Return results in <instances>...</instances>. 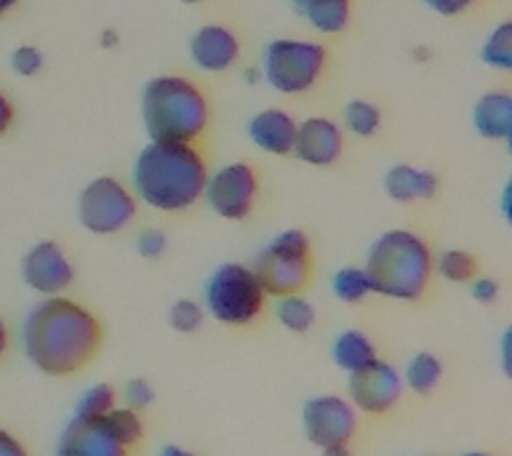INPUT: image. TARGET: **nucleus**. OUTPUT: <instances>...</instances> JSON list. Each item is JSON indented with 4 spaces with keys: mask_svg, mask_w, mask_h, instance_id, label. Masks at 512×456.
I'll return each mask as SVG.
<instances>
[{
    "mask_svg": "<svg viewBox=\"0 0 512 456\" xmlns=\"http://www.w3.org/2000/svg\"><path fill=\"white\" fill-rule=\"evenodd\" d=\"M16 123V107L6 91H0V136H6Z\"/></svg>",
    "mask_w": 512,
    "mask_h": 456,
    "instance_id": "nucleus-35",
    "label": "nucleus"
},
{
    "mask_svg": "<svg viewBox=\"0 0 512 456\" xmlns=\"http://www.w3.org/2000/svg\"><path fill=\"white\" fill-rule=\"evenodd\" d=\"M254 272L267 296L302 294L312 280V246L302 230H283L270 240L254 264Z\"/></svg>",
    "mask_w": 512,
    "mask_h": 456,
    "instance_id": "nucleus-7",
    "label": "nucleus"
},
{
    "mask_svg": "<svg viewBox=\"0 0 512 456\" xmlns=\"http://www.w3.org/2000/svg\"><path fill=\"white\" fill-rule=\"evenodd\" d=\"M160 456H195V454H190V451H184V448L179 446H166L163 451H160Z\"/></svg>",
    "mask_w": 512,
    "mask_h": 456,
    "instance_id": "nucleus-40",
    "label": "nucleus"
},
{
    "mask_svg": "<svg viewBox=\"0 0 512 456\" xmlns=\"http://www.w3.org/2000/svg\"><path fill=\"white\" fill-rule=\"evenodd\" d=\"M123 398H126L128 408L142 411V408H147L152 400H155V390H152L150 382H144V379H131V382H126Z\"/></svg>",
    "mask_w": 512,
    "mask_h": 456,
    "instance_id": "nucleus-32",
    "label": "nucleus"
},
{
    "mask_svg": "<svg viewBox=\"0 0 512 456\" xmlns=\"http://www.w3.org/2000/svg\"><path fill=\"white\" fill-rule=\"evenodd\" d=\"M267 294L256 278L254 267L219 264L206 283V310L222 326H248L262 315Z\"/></svg>",
    "mask_w": 512,
    "mask_h": 456,
    "instance_id": "nucleus-6",
    "label": "nucleus"
},
{
    "mask_svg": "<svg viewBox=\"0 0 512 456\" xmlns=\"http://www.w3.org/2000/svg\"><path fill=\"white\" fill-rule=\"evenodd\" d=\"M6 347H8V328L6 323H3V318H0V355L6 352Z\"/></svg>",
    "mask_w": 512,
    "mask_h": 456,
    "instance_id": "nucleus-42",
    "label": "nucleus"
},
{
    "mask_svg": "<svg viewBox=\"0 0 512 456\" xmlns=\"http://www.w3.org/2000/svg\"><path fill=\"white\" fill-rule=\"evenodd\" d=\"M99 43H102V48H115L120 43L118 32H115V30H104L102 35H99Z\"/></svg>",
    "mask_w": 512,
    "mask_h": 456,
    "instance_id": "nucleus-37",
    "label": "nucleus"
},
{
    "mask_svg": "<svg viewBox=\"0 0 512 456\" xmlns=\"http://www.w3.org/2000/svg\"><path fill=\"white\" fill-rule=\"evenodd\" d=\"M291 3H296V8L302 6V3H307V0H291Z\"/></svg>",
    "mask_w": 512,
    "mask_h": 456,
    "instance_id": "nucleus-46",
    "label": "nucleus"
},
{
    "mask_svg": "<svg viewBox=\"0 0 512 456\" xmlns=\"http://www.w3.org/2000/svg\"><path fill=\"white\" fill-rule=\"evenodd\" d=\"M366 275L374 294L416 302L427 294L435 275V254L427 240L414 230H387L371 243L366 256Z\"/></svg>",
    "mask_w": 512,
    "mask_h": 456,
    "instance_id": "nucleus-3",
    "label": "nucleus"
},
{
    "mask_svg": "<svg viewBox=\"0 0 512 456\" xmlns=\"http://www.w3.org/2000/svg\"><path fill=\"white\" fill-rule=\"evenodd\" d=\"M43 64H46V56H43V51L35 46H19L14 48V54H11V70H14L19 78H35V75L43 70Z\"/></svg>",
    "mask_w": 512,
    "mask_h": 456,
    "instance_id": "nucleus-30",
    "label": "nucleus"
},
{
    "mask_svg": "<svg viewBox=\"0 0 512 456\" xmlns=\"http://www.w3.org/2000/svg\"><path fill=\"white\" fill-rule=\"evenodd\" d=\"M331 288H334L336 299L344 304H358L374 294L371 280H368L363 267H342V270H336Z\"/></svg>",
    "mask_w": 512,
    "mask_h": 456,
    "instance_id": "nucleus-26",
    "label": "nucleus"
},
{
    "mask_svg": "<svg viewBox=\"0 0 512 456\" xmlns=\"http://www.w3.org/2000/svg\"><path fill=\"white\" fill-rule=\"evenodd\" d=\"M190 59L203 72H227L240 59L238 32L219 22L203 24L192 32Z\"/></svg>",
    "mask_w": 512,
    "mask_h": 456,
    "instance_id": "nucleus-14",
    "label": "nucleus"
},
{
    "mask_svg": "<svg viewBox=\"0 0 512 456\" xmlns=\"http://www.w3.org/2000/svg\"><path fill=\"white\" fill-rule=\"evenodd\" d=\"M331 358H334V363L342 368V371L352 374V371H360V368H366L368 363H374L376 347L363 331L350 328V331H342V334L334 339Z\"/></svg>",
    "mask_w": 512,
    "mask_h": 456,
    "instance_id": "nucleus-20",
    "label": "nucleus"
},
{
    "mask_svg": "<svg viewBox=\"0 0 512 456\" xmlns=\"http://www.w3.org/2000/svg\"><path fill=\"white\" fill-rule=\"evenodd\" d=\"M275 315H278L280 326L288 328L291 334H307L315 326V307L302 294L280 296L275 304Z\"/></svg>",
    "mask_w": 512,
    "mask_h": 456,
    "instance_id": "nucleus-23",
    "label": "nucleus"
},
{
    "mask_svg": "<svg viewBox=\"0 0 512 456\" xmlns=\"http://www.w3.org/2000/svg\"><path fill=\"white\" fill-rule=\"evenodd\" d=\"M328 70L326 43L307 38H275L264 48V80L278 94L302 96L318 86Z\"/></svg>",
    "mask_w": 512,
    "mask_h": 456,
    "instance_id": "nucleus-5",
    "label": "nucleus"
},
{
    "mask_svg": "<svg viewBox=\"0 0 512 456\" xmlns=\"http://www.w3.org/2000/svg\"><path fill=\"white\" fill-rule=\"evenodd\" d=\"M102 422L107 424V430H110L126 448L136 446L144 435V424L142 419H139V411H134V408H128V406L126 408L115 406L110 414L102 416Z\"/></svg>",
    "mask_w": 512,
    "mask_h": 456,
    "instance_id": "nucleus-27",
    "label": "nucleus"
},
{
    "mask_svg": "<svg viewBox=\"0 0 512 456\" xmlns=\"http://www.w3.org/2000/svg\"><path fill=\"white\" fill-rule=\"evenodd\" d=\"M259 190H262V179L254 163L232 160L214 171V176L208 174L203 195L208 198V206L214 208V214L227 222H246L248 216L254 214Z\"/></svg>",
    "mask_w": 512,
    "mask_h": 456,
    "instance_id": "nucleus-9",
    "label": "nucleus"
},
{
    "mask_svg": "<svg viewBox=\"0 0 512 456\" xmlns=\"http://www.w3.org/2000/svg\"><path fill=\"white\" fill-rule=\"evenodd\" d=\"M131 182L136 200L160 214H182L206 192V155L190 142H150L136 155Z\"/></svg>",
    "mask_w": 512,
    "mask_h": 456,
    "instance_id": "nucleus-2",
    "label": "nucleus"
},
{
    "mask_svg": "<svg viewBox=\"0 0 512 456\" xmlns=\"http://www.w3.org/2000/svg\"><path fill=\"white\" fill-rule=\"evenodd\" d=\"M470 291L478 304H494L499 299V283L494 278H475Z\"/></svg>",
    "mask_w": 512,
    "mask_h": 456,
    "instance_id": "nucleus-34",
    "label": "nucleus"
},
{
    "mask_svg": "<svg viewBox=\"0 0 512 456\" xmlns=\"http://www.w3.org/2000/svg\"><path fill=\"white\" fill-rule=\"evenodd\" d=\"M203 318H206V310L192 299H179L171 304V312H168V320L179 334H195L203 326Z\"/></svg>",
    "mask_w": 512,
    "mask_h": 456,
    "instance_id": "nucleus-29",
    "label": "nucleus"
},
{
    "mask_svg": "<svg viewBox=\"0 0 512 456\" xmlns=\"http://www.w3.org/2000/svg\"><path fill=\"white\" fill-rule=\"evenodd\" d=\"M296 158L315 168L336 166L344 155V131L328 115H310L296 126L294 152Z\"/></svg>",
    "mask_w": 512,
    "mask_h": 456,
    "instance_id": "nucleus-13",
    "label": "nucleus"
},
{
    "mask_svg": "<svg viewBox=\"0 0 512 456\" xmlns=\"http://www.w3.org/2000/svg\"><path fill=\"white\" fill-rule=\"evenodd\" d=\"M142 120L150 142L198 144L211 123V102L195 80L155 75L142 88Z\"/></svg>",
    "mask_w": 512,
    "mask_h": 456,
    "instance_id": "nucleus-4",
    "label": "nucleus"
},
{
    "mask_svg": "<svg viewBox=\"0 0 512 456\" xmlns=\"http://www.w3.org/2000/svg\"><path fill=\"white\" fill-rule=\"evenodd\" d=\"M323 454L320 456H352L350 446H331V448H320Z\"/></svg>",
    "mask_w": 512,
    "mask_h": 456,
    "instance_id": "nucleus-38",
    "label": "nucleus"
},
{
    "mask_svg": "<svg viewBox=\"0 0 512 456\" xmlns=\"http://www.w3.org/2000/svg\"><path fill=\"white\" fill-rule=\"evenodd\" d=\"M440 179L430 168L411 166V163H395L384 174V192L387 198L403 206L419 203V200H432L438 195Z\"/></svg>",
    "mask_w": 512,
    "mask_h": 456,
    "instance_id": "nucleus-17",
    "label": "nucleus"
},
{
    "mask_svg": "<svg viewBox=\"0 0 512 456\" xmlns=\"http://www.w3.org/2000/svg\"><path fill=\"white\" fill-rule=\"evenodd\" d=\"M0 456H30V454H27V448H24L22 443L11 435V432L0 427Z\"/></svg>",
    "mask_w": 512,
    "mask_h": 456,
    "instance_id": "nucleus-36",
    "label": "nucleus"
},
{
    "mask_svg": "<svg viewBox=\"0 0 512 456\" xmlns=\"http://www.w3.org/2000/svg\"><path fill=\"white\" fill-rule=\"evenodd\" d=\"M344 128L355 136H363V139H371V136L379 134L382 128V110L379 104L368 102V99H352L344 107Z\"/></svg>",
    "mask_w": 512,
    "mask_h": 456,
    "instance_id": "nucleus-24",
    "label": "nucleus"
},
{
    "mask_svg": "<svg viewBox=\"0 0 512 456\" xmlns=\"http://www.w3.org/2000/svg\"><path fill=\"white\" fill-rule=\"evenodd\" d=\"M299 14L320 35H339L352 19V0H307L299 6Z\"/></svg>",
    "mask_w": 512,
    "mask_h": 456,
    "instance_id": "nucleus-19",
    "label": "nucleus"
},
{
    "mask_svg": "<svg viewBox=\"0 0 512 456\" xmlns=\"http://www.w3.org/2000/svg\"><path fill=\"white\" fill-rule=\"evenodd\" d=\"M296 126L299 123H296L291 112L280 110V107H267V110L256 112L254 118L248 120L246 134L256 150L286 158V155L294 152Z\"/></svg>",
    "mask_w": 512,
    "mask_h": 456,
    "instance_id": "nucleus-16",
    "label": "nucleus"
},
{
    "mask_svg": "<svg viewBox=\"0 0 512 456\" xmlns=\"http://www.w3.org/2000/svg\"><path fill=\"white\" fill-rule=\"evenodd\" d=\"M435 272L448 283H472L478 278V259L462 248H448L435 259Z\"/></svg>",
    "mask_w": 512,
    "mask_h": 456,
    "instance_id": "nucleus-25",
    "label": "nucleus"
},
{
    "mask_svg": "<svg viewBox=\"0 0 512 456\" xmlns=\"http://www.w3.org/2000/svg\"><path fill=\"white\" fill-rule=\"evenodd\" d=\"M166 232L155 230V227H147V230L139 232V238H136V251L144 259H158V256L166 254Z\"/></svg>",
    "mask_w": 512,
    "mask_h": 456,
    "instance_id": "nucleus-31",
    "label": "nucleus"
},
{
    "mask_svg": "<svg viewBox=\"0 0 512 456\" xmlns=\"http://www.w3.org/2000/svg\"><path fill=\"white\" fill-rule=\"evenodd\" d=\"M424 6L432 8L438 16H446V19H454V16L470 14L472 8L480 6L483 0H422Z\"/></svg>",
    "mask_w": 512,
    "mask_h": 456,
    "instance_id": "nucleus-33",
    "label": "nucleus"
},
{
    "mask_svg": "<svg viewBox=\"0 0 512 456\" xmlns=\"http://www.w3.org/2000/svg\"><path fill=\"white\" fill-rule=\"evenodd\" d=\"M443 379V363L438 355L432 352H416L414 358L408 360L406 366V384L408 390H414L416 395H430Z\"/></svg>",
    "mask_w": 512,
    "mask_h": 456,
    "instance_id": "nucleus-22",
    "label": "nucleus"
},
{
    "mask_svg": "<svg viewBox=\"0 0 512 456\" xmlns=\"http://www.w3.org/2000/svg\"><path fill=\"white\" fill-rule=\"evenodd\" d=\"M56 456H128V448L120 443L102 419H75L64 427Z\"/></svg>",
    "mask_w": 512,
    "mask_h": 456,
    "instance_id": "nucleus-15",
    "label": "nucleus"
},
{
    "mask_svg": "<svg viewBox=\"0 0 512 456\" xmlns=\"http://www.w3.org/2000/svg\"><path fill=\"white\" fill-rule=\"evenodd\" d=\"M464 456H491V454H483V451H470V454H464Z\"/></svg>",
    "mask_w": 512,
    "mask_h": 456,
    "instance_id": "nucleus-45",
    "label": "nucleus"
},
{
    "mask_svg": "<svg viewBox=\"0 0 512 456\" xmlns=\"http://www.w3.org/2000/svg\"><path fill=\"white\" fill-rule=\"evenodd\" d=\"M112 408H115V390L110 384H94L78 400L75 419H102L104 414H110Z\"/></svg>",
    "mask_w": 512,
    "mask_h": 456,
    "instance_id": "nucleus-28",
    "label": "nucleus"
},
{
    "mask_svg": "<svg viewBox=\"0 0 512 456\" xmlns=\"http://www.w3.org/2000/svg\"><path fill=\"white\" fill-rule=\"evenodd\" d=\"M24 352L48 376H75L96 360L104 344V328L83 304L48 296L24 320Z\"/></svg>",
    "mask_w": 512,
    "mask_h": 456,
    "instance_id": "nucleus-1",
    "label": "nucleus"
},
{
    "mask_svg": "<svg viewBox=\"0 0 512 456\" xmlns=\"http://www.w3.org/2000/svg\"><path fill=\"white\" fill-rule=\"evenodd\" d=\"M179 3H184V6H198V3H203V0H179Z\"/></svg>",
    "mask_w": 512,
    "mask_h": 456,
    "instance_id": "nucleus-44",
    "label": "nucleus"
},
{
    "mask_svg": "<svg viewBox=\"0 0 512 456\" xmlns=\"http://www.w3.org/2000/svg\"><path fill=\"white\" fill-rule=\"evenodd\" d=\"M502 358H504V371L510 374V334H504L502 342Z\"/></svg>",
    "mask_w": 512,
    "mask_h": 456,
    "instance_id": "nucleus-39",
    "label": "nucleus"
},
{
    "mask_svg": "<svg viewBox=\"0 0 512 456\" xmlns=\"http://www.w3.org/2000/svg\"><path fill=\"white\" fill-rule=\"evenodd\" d=\"M302 424L312 446H350L352 435L358 430V411L350 400L339 395H318L304 403Z\"/></svg>",
    "mask_w": 512,
    "mask_h": 456,
    "instance_id": "nucleus-10",
    "label": "nucleus"
},
{
    "mask_svg": "<svg viewBox=\"0 0 512 456\" xmlns=\"http://www.w3.org/2000/svg\"><path fill=\"white\" fill-rule=\"evenodd\" d=\"M22 278L38 294L62 296L75 280V267L56 240H40L24 254Z\"/></svg>",
    "mask_w": 512,
    "mask_h": 456,
    "instance_id": "nucleus-12",
    "label": "nucleus"
},
{
    "mask_svg": "<svg viewBox=\"0 0 512 456\" xmlns=\"http://www.w3.org/2000/svg\"><path fill=\"white\" fill-rule=\"evenodd\" d=\"M472 126L486 142H507L512 136V94L494 88L480 96L472 107Z\"/></svg>",
    "mask_w": 512,
    "mask_h": 456,
    "instance_id": "nucleus-18",
    "label": "nucleus"
},
{
    "mask_svg": "<svg viewBox=\"0 0 512 456\" xmlns=\"http://www.w3.org/2000/svg\"><path fill=\"white\" fill-rule=\"evenodd\" d=\"M16 6H19V0H0V19L11 14Z\"/></svg>",
    "mask_w": 512,
    "mask_h": 456,
    "instance_id": "nucleus-41",
    "label": "nucleus"
},
{
    "mask_svg": "<svg viewBox=\"0 0 512 456\" xmlns=\"http://www.w3.org/2000/svg\"><path fill=\"white\" fill-rule=\"evenodd\" d=\"M414 59H416V62H427V59H430V51H427L424 46H416L414 48Z\"/></svg>",
    "mask_w": 512,
    "mask_h": 456,
    "instance_id": "nucleus-43",
    "label": "nucleus"
},
{
    "mask_svg": "<svg viewBox=\"0 0 512 456\" xmlns=\"http://www.w3.org/2000/svg\"><path fill=\"white\" fill-rule=\"evenodd\" d=\"M403 395V376L387 360L376 358L360 371L350 374V403L355 411L382 416L395 408Z\"/></svg>",
    "mask_w": 512,
    "mask_h": 456,
    "instance_id": "nucleus-11",
    "label": "nucleus"
},
{
    "mask_svg": "<svg viewBox=\"0 0 512 456\" xmlns=\"http://www.w3.org/2000/svg\"><path fill=\"white\" fill-rule=\"evenodd\" d=\"M480 59L486 67L499 72L512 70V22L502 19L494 30L488 32L483 46H480Z\"/></svg>",
    "mask_w": 512,
    "mask_h": 456,
    "instance_id": "nucleus-21",
    "label": "nucleus"
},
{
    "mask_svg": "<svg viewBox=\"0 0 512 456\" xmlns=\"http://www.w3.org/2000/svg\"><path fill=\"white\" fill-rule=\"evenodd\" d=\"M139 200L118 176H96L78 195V222L91 235H118L136 219Z\"/></svg>",
    "mask_w": 512,
    "mask_h": 456,
    "instance_id": "nucleus-8",
    "label": "nucleus"
}]
</instances>
